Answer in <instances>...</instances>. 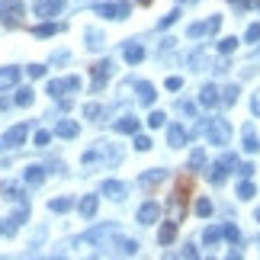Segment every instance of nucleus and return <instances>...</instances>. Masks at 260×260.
Here are the masks:
<instances>
[{
    "label": "nucleus",
    "instance_id": "37",
    "mask_svg": "<svg viewBox=\"0 0 260 260\" xmlns=\"http://www.w3.org/2000/svg\"><path fill=\"white\" fill-rule=\"evenodd\" d=\"M196 215H203V218H209L212 215V199H196Z\"/></svg>",
    "mask_w": 260,
    "mask_h": 260
},
{
    "label": "nucleus",
    "instance_id": "45",
    "mask_svg": "<svg viewBox=\"0 0 260 260\" xmlns=\"http://www.w3.org/2000/svg\"><path fill=\"white\" fill-rule=\"evenodd\" d=\"M135 148H138V151H151V138L135 132Z\"/></svg>",
    "mask_w": 260,
    "mask_h": 260
},
{
    "label": "nucleus",
    "instance_id": "20",
    "mask_svg": "<svg viewBox=\"0 0 260 260\" xmlns=\"http://www.w3.org/2000/svg\"><path fill=\"white\" fill-rule=\"evenodd\" d=\"M122 58L128 64H138L145 58V45L142 42H125V48H122Z\"/></svg>",
    "mask_w": 260,
    "mask_h": 260
},
{
    "label": "nucleus",
    "instance_id": "25",
    "mask_svg": "<svg viewBox=\"0 0 260 260\" xmlns=\"http://www.w3.org/2000/svg\"><path fill=\"white\" fill-rule=\"evenodd\" d=\"M61 29H64L61 23H39V26L32 29V36H36V39H48V36H58Z\"/></svg>",
    "mask_w": 260,
    "mask_h": 260
},
{
    "label": "nucleus",
    "instance_id": "19",
    "mask_svg": "<svg viewBox=\"0 0 260 260\" xmlns=\"http://www.w3.org/2000/svg\"><path fill=\"white\" fill-rule=\"evenodd\" d=\"M0 193H4V199H16V203H26L23 186L13 183V180H4V183H0Z\"/></svg>",
    "mask_w": 260,
    "mask_h": 260
},
{
    "label": "nucleus",
    "instance_id": "4",
    "mask_svg": "<svg viewBox=\"0 0 260 260\" xmlns=\"http://www.w3.org/2000/svg\"><path fill=\"white\" fill-rule=\"evenodd\" d=\"M93 13L106 16V19H128V13H132V4H128V0H116V4H96Z\"/></svg>",
    "mask_w": 260,
    "mask_h": 260
},
{
    "label": "nucleus",
    "instance_id": "30",
    "mask_svg": "<svg viewBox=\"0 0 260 260\" xmlns=\"http://www.w3.org/2000/svg\"><path fill=\"white\" fill-rule=\"evenodd\" d=\"M244 151H260V138L254 135V125H244Z\"/></svg>",
    "mask_w": 260,
    "mask_h": 260
},
{
    "label": "nucleus",
    "instance_id": "14",
    "mask_svg": "<svg viewBox=\"0 0 260 260\" xmlns=\"http://www.w3.org/2000/svg\"><path fill=\"white\" fill-rule=\"evenodd\" d=\"M26 215H29V209H26V203H19V209H16V212H13V215L7 218L4 232H7V235H16V232H19V225L26 222Z\"/></svg>",
    "mask_w": 260,
    "mask_h": 260
},
{
    "label": "nucleus",
    "instance_id": "21",
    "mask_svg": "<svg viewBox=\"0 0 260 260\" xmlns=\"http://www.w3.org/2000/svg\"><path fill=\"white\" fill-rule=\"evenodd\" d=\"M167 145H171V148H183L186 145V128L174 122L171 128H167Z\"/></svg>",
    "mask_w": 260,
    "mask_h": 260
},
{
    "label": "nucleus",
    "instance_id": "51",
    "mask_svg": "<svg viewBox=\"0 0 260 260\" xmlns=\"http://www.w3.org/2000/svg\"><path fill=\"white\" fill-rule=\"evenodd\" d=\"M232 4H235L238 10H251V7H257V0H232Z\"/></svg>",
    "mask_w": 260,
    "mask_h": 260
},
{
    "label": "nucleus",
    "instance_id": "16",
    "mask_svg": "<svg viewBox=\"0 0 260 260\" xmlns=\"http://www.w3.org/2000/svg\"><path fill=\"white\" fill-rule=\"evenodd\" d=\"M100 193H103V196H109V199H116V203H122L128 189H125V183H119V180H106Z\"/></svg>",
    "mask_w": 260,
    "mask_h": 260
},
{
    "label": "nucleus",
    "instance_id": "50",
    "mask_svg": "<svg viewBox=\"0 0 260 260\" xmlns=\"http://www.w3.org/2000/svg\"><path fill=\"white\" fill-rule=\"evenodd\" d=\"M254 171H257V167H254L251 161H247V164H238V174H244V177H251Z\"/></svg>",
    "mask_w": 260,
    "mask_h": 260
},
{
    "label": "nucleus",
    "instance_id": "41",
    "mask_svg": "<svg viewBox=\"0 0 260 260\" xmlns=\"http://www.w3.org/2000/svg\"><path fill=\"white\" fill-rule=\"evenodd\" d=\"M84 116L87 119H100V116H103V106H100V103H87L84 106Z\"/></svg>",
    "mask_w": 260,
    "mask_h": 260
},
{
    "label": "nucleus",
    "instance_id": "13",
    "mask_svg": "<svg viewBox=\"0 0 260 260\" xmlns=\"http://www.w3.org/2000/svg\"><path fill=\"white\" fill-rule=\"evenodd\" d=\"M186 64L193 68V71H206V68H212V55H209L206 48H196V52L186 58Z\"/></svg>",
    "mask_w": 260,
    "mask_h": 260
},
{
    "label": "nucleus",
    "instance_id": "56",
    "mask_svg": "<svg viewBox=\"0 0 260 260\" xmlns=\"http://www.w3.org/2000/svg\"><path fill=\"white\" fill-rule=\"evenodd\" d=\"M180 4H193V0H180Z\"/></svg>",
    "mask_w": 260,
    "mask_h": 260
},
{
    "label": "nucleus",
    "instance_id": "31",
    "mask_svg": "<svg viewBox=\"0 0 260 260\" xmlns=\"http://www.w3.org/2000/svg\"><path fill=\"white\" fill-rule=\"evenodd\" d=\"M48 209H52V212H71V209H74V199L71 196H58V199L48 203Z\"/></svg>",
    "mask_w": 260,
    "mask_h": 260
},
{
    "label": "nucleus",
    "instance_id": "26",
    "mask_svg": "<svg viewBox=\"0 0 260 260\" xmlns=\"http://www.w3.org/2000/svg\"><path fill=\"white\" fill-rule=\"evenodd\" d=\"M116 132H119V135H135V132H138V119H135V116H122V119L116 122Z\"/></svg>",
    "mask_w": 260,
    "mask_h": 260
},
{
    "label": "nucleus",
    "instance_id": "6",
    "mask_svg": "<svg viewBox=\"0 0 260 260\" xmlns=\"http://www.w3.org/2000/svg\"><path fill=\"white\" fill-rule=\"evenodd\" d=\"M218 26H222V16H209V19H203V23H193L186 29V36L189 39H206V36H212V32H218Z\"/></svg>",
    "mask_w": 260,
    "mask_h": 260
},
{
    "label": "nucleus",
    "instance_id": "47",
    "mask_svg": "<svg viewBox=\"0 0 260 260\" xmlns=\"http://www.w3.org/2000/svg\"><path fill=\"white\" fill-rule=\"evenodd\" d=\"M177 19H180V10H171V13H167V16H164V19H161L157 26H161V29H167V26H174Z\"/></svg>",
    "mask_w": 260,
    "mask_h": 260
},
{
    "label": "nucleus",
    "instance_id": "36",
    "mask_svg": "<svg viewBox=\"0 0 260 260\" xmlns=\"http://www.w3.org/2000/svg\"><path fill=\"white\" fill-rule=\"evenodd\" d=\"M235 48H238V39L235 36H225L222 42H218V55H232Z\"/></svg>",
    "mask_w": 260,
    "mask_h": 260
},
{
    "label": "nucleus",
    "instance_id": "52",
    "mask_svg": "<svg viewBox=\"0 0 260 260\" xmlns=\"http://www.w3.org/2000/svg\"><path fill=\"white\" fill-rule=\"evenodd\" d=\"M164 87H167V90H180V87H183V81H180V77H167Z\"/></svg>",
    "mask_w": 260,
    "mask_h": 260
},
{
    "label": "nucleus",
    "instance_id": "44",
    "mask_svg": "<svg viewBox=\"0 0 260 260\" xmlns=\"http://www.w3.org/2000/svg\"><path fill=\"white\" fill-rule=\"evenodd\" d=\"M244 39H247V42H260V23H251V26H247Z\"/></svg>",
    "mask_w": 260,
    "mask_h": 260
},
{
    "label": "nucleus",
    "instance_id": "43",
    "mask_svg": "<svg viewBox=\"0 0 260 260\" xmlns=\"http://www.w3.org/2000/svg\"><path fill=\"white\" fill-rule=\"evenodd\" d=\"M222 93H225V106H232V103H238V93H241V90H238V87L232 84V87H225Z\"/></svg>",
    "mask_w": 260,
    "mask_h": 260
},
{
    "label": "nucleus",
    "instance_id": "35",
    "mask_svg": "<svg viewBox=\"0 0 260 260\" xmlns=\"http://www.w3.org/2000/svg\"><path fill=\"white\" fill-rule=\"evenodd\" d=\"M116 247H119V251H122L125 257H135V254H138V241H132V238H122V241H119Z\"/></svg>",
    "mask_w": 260,
    "mask_h": 260
},
{
    "label": "nucleus",
    "instance_id": "9",
    "mask_svg": "<svg viewBox=\"0 0 260 260\" xmlns=\"http://www.w3.org/2000/svg\"><path fill=\"white\" fill-rule=\"evenodd\" d=\"M109 77H113V61H109V58H103V61L93 64V81H90V84H93V90H103Z\"/></svg>",
    "mask_w": 260,
    "mask_h": 260
},
{
    "label": "nucleus",
    "instance_id": "24",
    "mask_svg": "<svg viewBox=\"0 0 260 260\" xmlns=\"http://www.w3.org/2000/svg\"><path fill=\"white\" fill-rule=\"evenodd\" d=\"M164 177H167V171H161V167H151L148 174H142V177H138V183H142V186H157Z\"/></svg>",
    "mask_w": 260,
    "mask_h": 260
},
{
    "label": "nucleus",
    "instance_id": "40",
    "mask_svg": "<svg viewBox=\"0 0 260 260\" xmlns=\"http://www.w3.org/2000/svg\"><path fill=\"white\" fill-rule=\"evenodd\" d=\"M164 122H167V116L161 113V109H154V113H151V116H148V125H151V128H161Z\"/></svg>",
    "mask_w": 260,
    "mask_h": 260
},
{
    "label": "nucleus",
    "instance_id": "48",
    "mask_svg": "<svg viewBox=\"0 0 260 260\" xmlns=\"http://www.w3.org/2000/svg\"><path fill=\"white\" fill-rule=\"evenodd\" d=\"M26 74L32 77V81H39V77L45 74V64H29V68H26Z\"/></svg>",
    "mask_w": 260,
    "mask_h": 260
},
{
    "label": "nucleus",
    "instance_id": "2",
    "mask_svg": "<svg viewBox=\"0 0 260 260\" xmlns=\"http://www.w3.org/2000/svg\"><path fill=\"white\" fill-rule=\"evenodd\" d=\"M189 183H193V180H189V174L177 180V189H174L171 203H167V212H171V222H180V218L186 215V196H189Z\"/></svg>",
    "mask_w": 260,
    "mask_h": 260
},
{
    "label": "nucleus",
    "instance_id": "46",
    "mask_svg": "<svg viewBox=\"0 0 260 260\" xmlns=\"http://www.w3.org/2000/svg\"><path fill=\"white\" fill-rule=\"evenodd\" d=\"M48 142H52V132H45V128H39V132H36V148H45Z\"/></svg>",
    "mask_w": 260,
    "mask_h": 260
},
{
    "label": "nucleus",
    "instance_id": "3",
    "mask_svg": "<svg viewBox=\"0 0 260 260\" xmlns=\"http://www.w3.org/2000/svg\"><path fill=\"white\" fill-rule=\"evenodd\" d=\"M235 167H238V157H235V154H222L212 167H209V174H206V177H209V183H225L228 174H232Z\"/></svg>",
    "mask_w": 260,
    "mask_h": 260
},
{
    "label": "nucleus",
    "instance_id": "8",
    "mask_svg": "<svg viewBox=\"0 0 260 260\" xmlns=\"http://www.w3.org/2000/svg\"><path fill=\"white\" fill-rule=\"evenodd\" d=\"M74 90H81V77H61V81H52L48 84V96H68L74 93Z\"/></svg>",
    "mask_w": 260,
    "mask_h": 260
},
{
    "label": "nucleus",
    "instance_id": "10",
    "mask_svg": "<svg viewBox=\"0 0 260 260\" xmlns=\"http://www.w3.org/2000/svg\"><path fill=\"white\" fill-rule=\"evenodd\" d=\"M109 238H116V225H100V228H93V232H87L81 238V244H103Z\"/></svg>",
    "mask_w": 260,
    "mask_h": 260
},
{
    "label": "nucleus",
    "instance_id": "34",
    "mask_svg": "<svg viewBox=\"0 0 260 260\" xmlns=\"http://www.w3.org/2000/svg\"><path fill=\"white\" fill-rule=\"evenodd\" d=\"M222 238H225V241H232V244H241V232H238V225H232V222L222 228Z\"/></svg>",
    "mask_w": 260,
    "mask_h": 260
},
{
    "label": "nucleus",
    "instance_id": "54",
    "mask_svg": "<svg viewBox=\"0 0 260 260\" xmlns=\"http://www.w3.org/2000/svg\"><path fill=\"white\" fill-rule=\"evenodd\" d=\"M138 4H142V7H148V4H151V0H138Z\"/></svg>",
    "mask_w": 260,
    "mask_h": 260
},
{
    "label": "nucleus",
    "instance_id": "18",
    "mask_svg": "<svg viewBox=\"0 0 260 260\" xmlns=\"http://www.w3.org/2000/svg\"><path fill=\"white\" fill-rule=\"evenodd\" d=\"M23 180H26V186H42L45 183V167L42 164H29L26 174H23Z\"/></svg>",
    "mask_w": 260,
    "mask_h": 260
},
{
    "label": "nucleus",
    "instance_id": "38",
    "mask_svg": "<svg viewBox=\"0 0 260 260\" xmlns=\"http://www.w3.org/2000/svg\"><path fill=\"white\" fill-rule=\"evenodd\" d=\"M189 167H193V171H199V167H206V154H203V148H196V151L189 154Z\"/></svg>",
    "mask_w": 260,
    "mask_h": 260
},
{
    "label": "nucleus",
    "instance_id": "15",
    "mask_svg": "<svg viewBox=\"0 0 260 260\" xmlns=\"http://www.w3.org/2000/svg\"><path fill=\"white\" fill-rule=\"evenodd\" d=\"M199 103H203L206 109H215L218 103H222V96H218V87H215V84H206L203 90H199Z\"/></svg>",
    "mask_w": 260,
    "mask_h": 260
},
{
    "label": "nucleus",
    "instance_id": "33",
    "mask_svg": "<svg viewBox=\"0 0 260 260\" xmlns=\"http://www.w3.org/2000/svg\"><path fill=\"white\" fill-rule=\"evenodd\" d=\"M32 87H23V90H16V100H13V103L16 106H32Z\"/></svg>",
    "mask_w": 260,
    "mask_h": 260
},
{
    "label": "nucleus",
    "instance_id": "39",
    "mask_svg": "<svg viewBox=\"0 0 260 260\" xmlns=\"http://www.w3.org/2000/svg\"><path fill=\"white\" fill-rule=\"evenodd\" d=\"M254 193H257V189H254L251 180H244V183L238 186V199H254Z\"/></svg>",
    "mask_w": 260,
    "mask_h": 260
},
{
    "label": "nucleus",
    "instance_id": "17",
    "mask_svg": "<svg viewBox=\"0 0 260 260\" xmlns=\"http://www.w3.org/2000/svg\"><path fill=\"white\" fill-rule=\"evenodd\" d=\"M157 218H161V206L157 203H145L142 209H138V222L142 225H154Z\"/></svg>",
    "mask_w": 260,
    "mask_h": 260
},
{
    "label": "nucleus",
    "instance_id": "49",
    "mask_svg": "<svg viewBox=\"0 0 260 260\" xmlns=\"http://www.w3.org/2000/svg\"><path fill=\"white\" fill-rule=\"evenodd\" d=\"M251 113H254V116L260 119V90H257V93L251 96Z\"/></svg>",
    "mask_w": 260,
    "mask_h": 260
},
{
    "label": "nucleus",
    "instance_id": "5",
    "mask_svg": "<svg viewBox=\"0 0 260 260\" xmlns=\"http://www.w3.org/2000/svg\"><path fill=\"white\" fill-rule=\"evenodd\" d=\"M0 19H4L7 29H16L23 23V4H19V0H4V4H0Z\"/></svg>",
    "mask_w": 260,
    "mask_h": 260
},
{
    "label": "nucleus",
    "instance_id": "32",
    "mask_svg": "<svg viewBox=\"0 0 260 260\" xmlns=\"http://www.w3.org/2000/svg\"><path fill=\"white\" fill-rule=\"evenodd\" d=\"M174 238H177V222H164V228L157 232V241H161V244H171Z\"/></svg>",
    "mask_w": 260,
    "mask_h": 260
},
{
    "label": "nucleus",
    "instance_id": "12",
    "mask_svg": "<svg viewBox=\"0 0 260 260\" xmlns=\"http://www.w3.org/2000/svg\"><path fill=\"white\" fill-rule=\"evenodd\" d=\"M61 7H64V0H36V16L52 19V16L61 13Z\"/></svg>",
    "mask_w": 260,
    "mask_h": 260
},
{
    "label": "nucleus",
    "instance_id": "29",
    "mask_svg": "<svg viewBox=\"0 0 260 260\" xmlns=\"http://www.w3.org/2000/svg\"><path fill=\"white\" fill-rule=\"evenodd\" d=\"M84 39H87V48H90V52H100V48L106 45V42H103V32H100V29H87Z\"/></svg>",
    "mask_w": 260,
    "mask_h": 260
},
{
    "label": "nucleus",
    "instance_id": "1",
    "mask_svg": "<svg viewBox=\"0 0 260 260\" xmlns=\"http://www.w3.org/2000/svg\"><path fill=\"white\" fill-rule=\"evenodd\" d=\"M122 161V151H119L116 145H109V142H93V148H87L84 157H81V164L84 167H96V164H106V167H113Z\"/></svg>",
    "mask_w": 260,
    "mask_h": 260
},
{
    "label": "nucleus",
    "instance_id": "53",
    "mask_svg": "<svg viewBox=\"0 0 260 260\" xmlns=\"http://www.w3.org/2000/svg\"><path fill=\"white\" fill-rule=\"evenodd\" d=\"M180 109H183L186 116H193V113H196V106H193V103H180Z\"/></svg>",
    "mask_w": 260,
    "mask_h": 260
},
{
    "label": "nucleus",
    "instance_id": "42",
    "mask_svg": "<svg viewBox=\"0 0 260 260\" xmlns=\"http://www.w3.org/2000/svg\"><path fill=\"white\" fill-rule=\"evenodd\" d=\"M218 238H222V228H215V225H212V228H206V235H203V241H206V244H215V241H218Z\"/></svg>",
    "mask_w": 260,
    "mask_h": 260
},
{
    "label": "nucleus",
    "instance_id": "27",
    "mask_svg": "<svg viewBox=\"0 0 260 260\" xmlns=\"http://www.w3.org/2000/svg\"><path fill=\"white\" fill-rule=\"evenodd\" d=\"M138 100H142L145 106H151L154 100H157V90H154V84H148V81H142V84H138Z\"/></svg>",
    "mask_w": 260,
    "mask_h": 260
},
{
    "label": "nucleus",
    "instance_id": "7",
    "mask_svg": "<svg viewBox=\"0 0 260 260\" xmlns=\"http://www.w3.org/2000/svg\"><path fill=\"white\" fill-rule=\"evenodd\" d=\"M209 142L212 145H228L232 142V125L225 122V119H212V122H209Z\"/></svg>",
    "mask_w": 260,
    "mask_h": 260
},
{
    "label": "nucleus",
    "instance_id": "55",
    "mask_svg": "<svg viewBox=\"0 0 260 260\" xmlns=\"http://www.w3.org/2000/svg\"><path fill=\"white\" fill-rule=\"evenodd\" d=\"M254 218H257V222H260V209H257V212H254Z\"/></svg>",
    "mask_w": 260,
    "mask_h": 260
},
{
    "label": "nucleus",
    "instance_id": "57",
    "mask_svg": "<svg viewBox=\"0 0 260 260\" xmlns=\"http://www.w3.org/2000/svg\"><path fill=\"white\" fill-rule=\"evenodd\" d=\"M0 235H4V222H0Z\"/></svg>",
    "mask_w": 260,
    "mask_h": 260
},
{
    "label": "nucleus",
    "instance_id": "11",
    "mask_svg": "<svg viewBox=\"0 0 260 260\" xmlns=\"http://www.w3.org/2000/svg\"><path fill=\"white\" fill-rule=\"evenodd\" d=\"M26 132H29L26 125H13L4 138H0V151H4V148H19V145L26 142Z\"/></svg>",
    "mask_w": 260,
    "mask_h": 260
},
{
    "label": "nucleus",
    "instance_id": "28",
    "mask_svg": "<svg viewBox=\"0 0 260 260\" xmlns=\"http://www.w3.org/2000/svg\"><path fill=\"white\" fill-rule=\"evenodd\" d=\"M77 209H81V215H84V218H93V215H96V209H100V199H96V196H84Z\"/></svg>",
    "mask_w": 260,
    "mask_h": 260
},
{
    "label": "nucleus",
    "instance_id": "22",
    "mask_svg": "<svg viewBox=\"0 0 260 260\" xmlns=\"http://www.w3.org/2000/svg\"><path fill=\"white\" fill-rule=\"evenodd\" d=\"M77 132H81V125L71 122V119H61V122L55 125V135L58 138H77Z\"/></svg>",
    "mask_w": 260,
    "mask_h": 260
},
{
    "label": "nucleus",
    "instance_id": "23",
    "mask_svg": "<svg viewBox=\"0 0 260 260\" xmlns=\"http://www.w3.org/2000/svg\"><path fill=\"white\" fill-rule=\"evenodd\" d=\"M16 81H19V68H0V90L16 87Z\"/></svg>",
    "mask_w": 260,
    "mask_h": 260
},
{
    "label": "nucleus",
    "instance_id": "58",
    "mask_svg": "<svg viewBox=\"0 0 260 260\" xmlns=\"http://www.w3.org/2000/svg\"><path fill=\"white\" fill-rule=\"evenodd\" d=\"M257 7H260V4H257Z\"/></svg>",
    "mask_w": 260,
    "mask_h": 260
}]
</instances>
